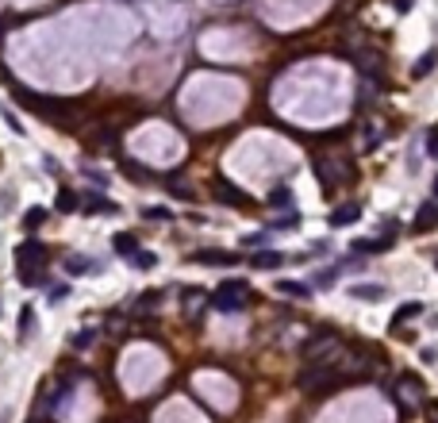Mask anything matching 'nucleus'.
Returning a JSON list of instances; mask_svg holds the SVG:
<instances>
[{"instance_id": "obj_24", "label": "nucleus", "mask_w": 438, "mask_h": 423, "mask_svg": "<svg viewBox=\"0 0 438 423\" xmlns=\"http://www.w3.org/2000/svg\"><path fill=\"white\" fill-rule=\"evenodd\" d=\"M131 266H135V269H154L158 258L154 254H135V258H131Z\"/></svg>"}, {"instance_id": "obj_5", "label": "nucleus", "mask_w": 438, "mask_h": 423, "mask_svg": "<svg viewBox=\"0 0 438 423\" xmlns=\"http://www.w3.org/2000/svg\"><path fill=\"white\" fill-rule=\"evenodd\" d=\"M392 239H396V235H389V231H385L380 239H358L350 250H354V254H385V250L392 246Z\"/></svg>"}, {"instance_id": "obj_23", "label": "nucleus", "mask_w": 438, "mask_h": 423, "mask_svg": "<svg viewBox=\"0 0 438 423\" xmlns=\"http://www.w3.org/2000/svg\"><path fill=\"white\" fill-rule=\"evenodd\" d=\"M273 231H292V227H300V216H281V219H273Z\"/></svg>"}, {"instance_id": "obj_9", "label": "nucleus", "mask_w": 438, "mask_h": 423, "mask_svg": "<svg viewBox=\"0 0 438 423\" xmlns=\"http://www.w3.org/2000/svg\"><path fill=\"white\" fill-rule=\"evenodd\" d=\"M215 197L223 200V204H239V208L250 204V197H246V193H234V185H227V181H219V185H215Z\"/></svg>"}, {"instance_id": "obj_31", "label": "nucleus", "mask_w": 438, "mask_h": 423, "mask_svg": "<svg viewBox=\"0 0 438 423\" xmlns=\"http://www.w3.org/2000/svg\"><path fill=\"white\" fill-rule=\"evenodd\" d=\"M42 169H47V173H62V166L54 162V158H42Z\"/></svg>"}, {"instance_id": "obj_21", "label": "nucleus", "mask_w": 438, "mask_h": 423, "mask_svg": "<svg viewBox=\"0 0 438 423\" xmlns=\"http://www.w3.org/2000/svg\"><path fill=\"white\" fill-rule=\"evenodd\" d=\"M334 277H339V269H319L312 281H315V289H331V285H334Z\"/></svg>"}, {"instance_id": "obj_35", "label": "nucleus", "mask_w": 438, "mask_h": 423, "mask_svg": "<svg viewBox=\"0 0 438 423\" xmlns=\"http://www.w3.org/2000/svg\"><path fill=\"white\" fill-rule=\"evenodd\" d=\"M0 39H4V35H0Z\"/></svg>"}, {"instance_id": "obj_10", "label": "nucleus", "mask_w": 438, "mask_h": 423, "mask_svg": "<svg viewBox=\"0 0 438 423\" xmlns=\"http://www.w3.org/2000/svg\"><path fill=\"white\" fill-rule=\"evenodd\" d=\"M81 208H85V212H119V204H112V200L97 197V193H88V197L81 200Z\"/></svg>"}, {"instance_id": "obj_17", "label": "nucleus", "mask_w": 438, "mask_h": 423, "mask_svg": "<svg viewBox=\"0 0 438 423\" xmlns=\"http://www.w3.org/2000/svg\"><path fill=\"white\" fill-rule=\"evenodd\" d=\"M281 289L284 296H300V300H308V296H312V285H300V281H281Z\"/></svg>"}, {"instance_id": "obj_14", "label": "nucleus", "mask_w": 438, "mask_h": 423, "mask_svg": "<svg viewBox=\"0 0 438 423\" xmlns=\"http://www.w3.org/2000/svg\"><path fill=\"white\" fill-rule=\"evenodd\" d=\"M435 62H438V50H427L423 58L415 62V69H411V77H427L430 69H435Z\"/></svg>"}, {"instance_id": "obj_26", "label": "nucleus", "mask_w": 438, "mask_h": 423, "mask_svg": "<svg viewBox=\"0 0 438 423\" xmlns=\"http://www.w3.org/2000/svg\"><path fill=\"white\" fill-rule=\"evenodd\" d=\"M73 208H77V197H73V193H62V197H58V212H73Z\"/></svg>"}, {"instance_id": "obj_4", "label": "nucleus", "mask_w": 438, "mask_h": 423, "mask_svg": "<svg viewBox=\"0 0 438 423\" xmlns=\"http://www.w3.org/2000/svg\"><path fill=\"white\" fill-rule=\"evenodd\" d=\"M392 393H396V400L404 404V408H419V404H423V381H419V377H411V374H404L396 381V389H392Z\"/></svg>"}, {"instance_id": "obj_22", "label": "nucleus", "mask_w": 438, "mask_h": 423, "mask_svg": "<svg viewBox=\"0 0 438 423\" xmlns=\"http://www.w3.org/2000/svg\"><path fill=\"white\" fill-rule=\"evenodd\" d=\"M269 204H273V208H284V204H292V189H289V185H281V189H277V193L269 197Z\"/></svg>"}, {"instance_id": "obj_1", "label": "nucleus", "mask_w": 438, "mask_h": 423, "mask_svg": "<svg viewBox=\"0 0 438 423\" xmlns=\"http://www.w3.org/2000/svg\"><path fill=\"white\" fill-rule=\"evenodd\" d=\"M42 266H47V246L42 243H20L16 250V269H20L23 285H42Z\"/></svg>"}, {"instance_id": "obj_12", "label": "nucleus", "mask_w": 438, "mask_h": 423, "mask_svg": "<svg viewBox=\"0 0 438 423\" xmlns=\"http://www.w3.org/2000/svg\"><path fill=\"white\" fill-rule=\"evenodd\" d=\"M350 296H358V300H385V289L380 285H350Z\"/></svg>"}, {"instance_id": "obj_27", "label": "nucleus", "mask_w": 438, "mask_h": 423, "mask_svg": "<svg viewBox=\"0 0 438 423\" xmlns=\"http://www.w3.org/2000/svg\"><path fill=\"white\" fill-rule=\"evenodd\" d=\"M427 154H430V158H438V123L430 128V135H427Z\"/></svg>"}, {"instance_id": "obj_16", "label": "nucleus", "mask_w": 438, "mask_h": 423, "mask_svg": "<svg viewBox=\"0 0 438 423\" xmlns=\"http://www.w3.org/2000/svg\"><path fill=\"white\" fill-rule=\"evenodd\" d=\"M31 327H35V308H23V312H20V324H16V331H20V343H27Z\"/></svg>"}, {"instance_id": "obj_29", "label": "nucleus", "mask_w": 438, "mask_h": 423, "mask_svg": "<svg viewBox=\"0 0 438 423\" xmlns=\"http://www.w3.org/2000/svg\"><path fill=\"white\" fill-rule=\"evenodd\" d=\"M158 300H162V296L150 293V296H143V300H138V308H158Z\"/></svg>"}, {"instance_id": "obj_7", "label": "nucleus", "mask_w": 438, "mask_h": 423, "mask_svg": "<svg viewBox=\"0 0 438 423\" xmlns=\"http://www.w3.org/2000/svg\"><path fill=\"white\" fill-rule=\"evenodd\" d=\"M358 219H361V204H354V200L350 204H339L331 212V227H350V223H358Z\"/></svg>"}, {"instance_id": "obj_2", "label": "nucleus", "mask_w": 438, "mask_h": 423, "mask_svg": "<svg viewBox=\"0 0 438 423\" xmlns=\"http://www.w3.org/2000/svg\"><path fill=\"white\" fill-rule=\"evenodd\" d=\"M339 354H342V346L334 331H315L308 339V346H304V362H334Z\"/></svg>"}, {"instance_id": "obj_34", "label": "nucleus", "mask_w": 438, "mask_h": 423, "mask_svg": "<svg viewBox=\"0 0 438 423\" xmlns=\"http://www.w3.org/2000/svg\"><path fill=\"white\" fill-rule=\"evenodd\" d=\"M435 200H438V178H435Z\"/></svg>"}, {"instance_id": "obj_18", "label": "nucleus", "mask_w": 438, "mask_h": 423, "mask_svg": "<svg viewBox=\"0 0 438 423\" xmlns=\"http://www.w3.org/2000/svg\"><path fill=\"white\" fill-rule=\"evenodd\" d=\"M88 269H97L88 258H81V254H73V258H66V274H88Z\"/></svg>"}, {"instance_id": "obj_30", "label": "nucleus", "mask_w": 438, "mask_h": 423, "mask_svg": "<svg viewBox=\"0 0 438 423\" xmlns=\"http://www.w3.org/2000/svg\"><path fill=\"white\" fill-rule=\"evenodd\" d=\"M66 293H69V285H58V289H50V293H47V296H50V304H54V300H62V296H66Z\"/></svg>"}, {"instance_id": "obj_28", "label": "nucleus", "mask_w": 438, "mask_h": 423, "mask_svg": "<svg viewBox=\"0 0 438 423\" xmlns=\"http://www.w3.org/2000/svg\"><path fill=\"white\" fill-rule=\"evenodd\" d=\"M169 193H173V197H181V200L193 197V193H188V185H177V181H169Z\"/></svg>"}, {"instance_id": "obj_19", "label": "nucleus", "mask_w": 438, "mask_h": 423, "mask_svg": "<svg viewBox=\"0 0 438 423\" xmlns=\"http://www.w3.org/2000/svg\"><path fill=\"white\" fill-rule=\"evenodd\" d=\"M42 219H47V208H27V212H23V227H31V231L42 227Z\"/></svg>"}, {"instance_id": "obj_25", "label": "nucleus", "mask_w": 438, "mask_h": 423, "mask_svg": "<svg viewBox=\"0 0 438 423\" xmlns=\"http://www.w3.org/2000/svg\"><path fill=\"white\" fill-rule=\"evenodd\" d=\"M143 216L146 219H173V212L169 208H143Z\"/></svg>"}, {"instance_id": "obj_15", "label": "nucleus", "mask_w": 438, "mask_h": 423, "mask_svg": "<svg viewBox=\"0 0 438 423\" xmlns=\"http://www.w3.org/2000/svg\"><path fill=\"white\" fill-rule=\"evenodd\" d=\"M196 266H231L234 254H193Z\"/></svg>"}, {"instance_id": "obj_20", "label": "nucleus", "mask_w": 438, "mask_h": 423, "mask_svg": "<svg viewBox=\"0 0 438 423\" xmlns=\"http://www.w3.org/2000/svg\"><path fill=\"white\" fill-rule=\"evenodd\" d=\"M93 339H97V327H85V331H77L69 343L77 346V350H85V346H93Z\"/></svg>"}, {"instance_id": "obj_8", "label": "nucleus", "mask_w": 438, "mask_h": 423, "mask_svg": "<svg viewBox=\"0 0 438 423\" xmlns=\"http://www.w3.org/2000/svg\"><path fill=\"white\" fill-rule=\"evenodd\" d=\"M112 250H116L119 258H127V262H131V258L138 254V243H135V235H131V231H119V235H112Z\"/></svg>"}, {"instance_id": "obj_3", "label": "nucleus", "mask_w": 438, "mask_h": 423, "mask_svg": "<svg viewBox=\"0 0 438 423\" xmlns=\"http://www.w3.org/2000/svg\"><path fill=\"white\" fill-rule=\"evenodd\" d=\"M246 296H250V285L246 281H223V285L212 293V308L215 312H239Z\"/></svg>"}, {"instance_id": "obj_11", "label": "nucleus", "mask_w": 438, "mask_h": 423, "mask_svg": "<svg viewBox=\"0 0 438 423\" xmlns=\"http://www.w3.org/2000/svg\"><path fill=\"white\" fill-rule=\"evenodd\" d=\"M284 262V254H277V250H262V254H254V266L258 269H277Z\"/></svg>"}, {"instance_id": "obj_6", "label": "nucleus", "mask_w": 438, "mask_h": 423, "mask_svg": "<svg viewBox=\"0 0 438 423\" xmlns=\"http://www.w3.org/2000/svg\"><path fill=\"white\" fill-rule=\"evenodd\" d=\"M435 227H438V200H427L415 212V231H435Z\"/></svg>"}, {"instance_id": "obj_33", "label": "nucleus", "mask_w": 438, "mask_h": 423, "mask_svg": "<svg viewBox=\"0 0 438 423\" xmlns=\"http://www.w3.org/2000/svg\"><path fill=\"white\" fill-rule=\"evenodd\" d=\"M430 423H438V404H435V408H430Z\"/></svg>"}, {"instance_id": "obj_13", "label": "nucleus", "mask_w": 438, "mask_h": 423, "mask_svg": "<svg viewBox=\"0 0 438 423\" xmlns=\"http://www.w3.org/2000/svg\"><path fill=\"white\" fill-rule=\"evenodd\" d=\"M415 315H423V304H419V300H408V304H400V312H396V319H392V327H400L404 319H415Z\"/></svg>"}, {"instance_id": "obj_32", "label": "nucleus", "mask_w": 438, "mask_h": 423, "mask_svg": "<svg viewBox=\"0 0 438 423\" xmlns=\"http://www.w3.org/2000/svg\"><path fill=\"white\" fill-rule=\"evenodd\" d=\"M392 4H396V12H411V4H415V0H392Z\"/></svg>"}]
</instances>
